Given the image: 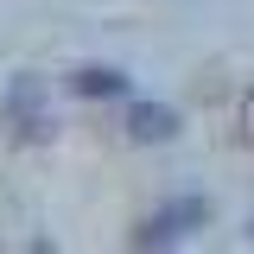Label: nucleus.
<instances>
[{"label": "nucleus", "instance_id": "1", "mask_svg": "<svg viewBox=\"0 0 254 254\" xmlns=\"http://www.w3.org/2000/svg\"><path fill=\"white\" fill-rule=\"evenodd\" d=\"M190 222H203V203H197V197H178V203H165V210H159V216L140 229V242H146V248H159V242L185 235Z\"/></svg>", "mask_w": 254, "mask_h": 254}, {"label": "nucleus", "instance_id": "2", "mask_svg": "<svg viewBox=\"0 0 254 254\" xmlns=\"http://www.w3.org/2000/svg\"><path fill=\"white\" fill-rule=\"evenodd\" d=\"M6 121L19 127L26 140H45V108H38V83H32V76L13 83V95H6Z\"/></svg>", "mask_w": 254, "mask_h": 254}, {"label": "nucleus", "instance_id": "3", "mask_svg": "<svg viewBox=\"0 0 254 254\" xmlns=\"http://www.w3.org/2000/svg\"><path fill=\"white\" fill-rule=\"evenodd\" d=\"M172 108H153V102H140V108H133V115H127V133H133V140H165V133H172Z\"/></svg>", "mask_w": 254, "mask_h": 254}, {"label": "nucleus", "instance_id": "4", "mask_svg": "<svg viewBox=\"0 0 254 254\" xmlns=\"http://www.w3.org/2000/svg\"><path fill=\"white\" fill-rule=\"evenodd\" d=\"M76 95H95V102L102 95H127V76L121 70H83L76 76Z\"/></svg>", "mask_w": 254, "mask_h": 254}, {"label": "nucleus", "instance_id": "5", "mask_svg": "<svg viewBox=\"0 0 254 254\" xmlns=\"http://www.w3.org/2000/svg\"><path fill=\"white\" fill-rule=\"evenodd\" d=\"M32 254H51V248H45V242H38V248H32Z\"/></svg>", "mask_w": 254, "mask_h": 254}]
</instances>
